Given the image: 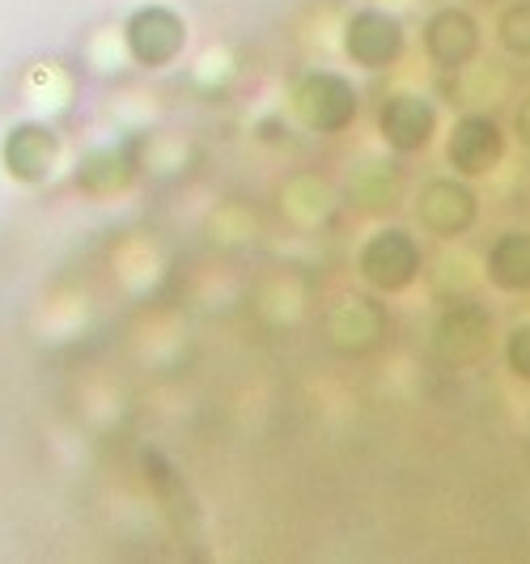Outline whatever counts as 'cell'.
Segmentation results:
<instances>
[{
    "label": "cell",
    "mask_w": 530,
    "mask_h": 564,
    "mask_svg": "<svg viewBox=\"0 0 530 564\" xmlns=\"http://www.w3.org/2000/svg\"><path fill=\"white\" fill-rule=\"evenodd\" d=\"M493 34L505 56L530 59V0H509L493 22Z\"/></svg>",
    "instance_id": "obj_15"
},
{
    "label": "cell",
    "mask_w": 530,
    "mask_h": 564,
    "mask_svg": "<svg viewBox=\"0 0 530 564\" xmlns=\"http://www.w3.org/2000/svg\"><path fill=\"white\" fill-rule=\"evenodd\" d=\"M137 174H140L137 149L119 141V144H98V149H89L82 162H77L73 183H77V192H85L89 199H115L137 183Z\"/></svg>",
    "instance_id": "obj_12"
},
{
    "label": "cell",
    "mask_w": 530,
    "mask_h": 564,
    "mask_svg": "<svg viewBox=\"0 0 530 564\" xmlns=\"http://www.w3.org/2000/svg\"><path fill=\"white\" fill-rule=\"evenodd\" d=\"M424 276V247L408 226H378L357 247V281L378 297H399Z\"/></svg>",
    "instance_id": "obj_3"
},
{
    "label": "cell",
    "mask_w": 530,
    "mask_h": 564,
    "mask_svg": "<svg viewBox=\"0 0 530 564\" xmlns=\"http://www.w3.org/2000/svg\"><path fill=\"white\" fill-rule=\"evenodd\" d=\"M60 158H64V141L43 119H18L0 141V166L22 187L47 183L60 170Z\"/></svg>",
    "instance_id": "obj_10"
},
{
    "label": "cell",
    "mask_w": 530,
    "mask_h": 564,
    "mask_svg": "<svg viewBox=\"0 0 530 564\" xmlns=\"http://www.w3.org/2000/svg\"><path fill=\"white\" fill-rule=\"evenodd\" d=\"M123 52L137 68H170L174 59L187 52V18L179 9H170L162 0H149L137 4L128 18H123Z\"/></svg>",
    "instance_id": "obj_5"
},
{
    "label": "cell",
    "mask_w": 530,
    "mask_h": 564,
    "mask_svg": "<svg viewBox=\"0 0 530 564\" xmlns=\"http://www.w3.org/2000/svg\"><path fill=\"white\" fill-rule=\"evenodd\" d=\"M298 192H314L318 196V208H306L302 213V204H280L293 221H302V226H318V221H327V213L335 208V196H332V187H318L314 178H298L293 187H289V196H298ZM306 204H314V199H306Z\"/></svg>",
    "instance_id": "obj_17"
},
{
    "label": "cell",
    "mask_w": 530,
    "mask_h": 564,
    "mask_svg": "<svg viewBox=\"0 0 530 564\" xmlns=\"http://www.w3.org/2000/svg\"><path fill=\"white\" fill-rule=\"evenodd\" d=\"M420 47H424V59L437 68V73H463L467 64L479 59L484 52V26L472 9L463 4H442L424 18V30H420Z\"/></svg>",
    "instance_id": "obj_9"
},
{
    "label": "cell",
    "mask_w": 530,
    "mask_h": 564,
    "mask_svg": "<svg viewBox=\"0 0 530 564\" xmlns=\"http://www.w3.org/2000/svg\"><path fill=\"white\" fill-rule=\"evenodd\" d=\"M442 132V111L429 94L420 89H394L378 107V141L391 149L394 158H417Z\"/></svg>",
    "instance_id": "obj_8"
},
{
    "label": "cell",
    "mask_w": 530,
    "mask_h": 564,
    "mask_svg": "<svg viewBox=\"0 0 530 564\" xmlns=\"http://www.w3.org/2000/svg\"><path fill=\"white\" fill-rule=\"evenodd\" d=\"M387 311H382V302H378V293L374 297H365V293H344V297H335L327 314H323V336L332 344L335 352H344V357H365V352H374L382 339H387Z\"/></svg>",
    "instance_id": "obj_11"
},
{
    "label": "cell",
    "mask_w": 530,
    "mask_h": 564,
    "mask_svg": "<svg viewBox=\"0 0 530 564\" xmlns=\"http://www.w3.org/2000/svg\"><path fill=\"white\" fill-rule=\"evenodd\" d=\"M493 344H497V314L479 297H450L429 327V352L454 373L484 366L493 357Z\"/></svg>",
    "instance_id": "obj_1"
},
{
    "label": "cell",
    "mask_w": 530,
    "mask_h": 564,
    "mask_svg": "<svg viewBox=\"0 0 530 564\" xmlns=\"http://www.w3.org/2000/svg\"><path fill=\"white\" fill-rule=\"evenodd\" d=\"M412 217L424 238L454 242L463 234H472L479 221V196H475L472 178L458 174H433L424 178L412 196Z\"/></svg>",
    "instance_id": "obj_4"
},
{
    "label": "cell",
    "mask_w": 530,
    "mask_h": 564,
    "mask_svg": "<svg viewBox=\"0 0 530 564\" xmlns=\"http://www.w3.org/2000/svg\"><path fill=\"white\" fill-rule=\"evenodd\" d=\"M348 196L353 204H361L369 213H391L394 204L403 199V170L387 162V158H361L353 174H348Z\"/></svg>",
    "instance_id": "obj_14"
},
{
    "label": "cell",
    "mask_w": 530,
    "mask_h": 564,
    "mask_svg": "<svg viewBox=\"0 0 530 564\" xmlns=\"http://www.w3.org/2000/svg\"><path fill=\"white\" fill-rule=\"evenodd\" d=\"M501 361L509 369V378L530 382V318H518L501 336Z\"/></svg>",
    "instance_id": "obj_16"
},
{
    "label": "cell",
    "mask_w": 530,
    "mask_h": 564,
    "mask_svg": "<svg viewBox=\"0 0 530 564\" xmlns=\"http://www.w3.org/2000/svg\"><path fill=\"white\" fill-rule=\"evenodd\" d=\"M484 281L505 297L530 293V229H501L484 251Z\"/></svg>",
    "instance_id": "obj_13"
},
{
    "label": "cell",
    "mask_w": 530,
    "mask_h": 564,
    "mask_svg": "<svg viewBox=\"0 0 530 564\" xmlns=\"http://www.w3.org/2000/svg\"><path fill=\"white\" fill-rule=\"evenodd\" d=\"M513 137L522 149H530V94L518 102V111H513Z\"/></svg>",
    "instance_id": "obj_18"
},
{
    "label": "cell",
    "mask_w": 530,
    "mask_h": 564,
    "mask_svg": "<svg viewBox=\"0 0 530 564\" xmlns=\"http://www.w3.org/2000/svg\"><path fill=\"white\" fill-rule=\"evenodd\" d=\"M289 111L314 137H344L361 115V89L335 68H310L289 85Z\"/></svg>",
    "instance_id": "obj_2"
},
{
    "label": "cell",
    "mask_w": 530,
    "mask_h": 564,
    "mask_svg": "<svg viewBox=\"0 0 530 564\" xmlns=\"http://www.w3.org/2000/svg\"><path fill=\"white\" fill-rule=\"evenodd\" d=\"M509 153V132L497 115L463 111L446 132V166L458 178H488L497 174Z\"/></svg>",
    "instance_id": "obj_7"
},
{
    "label": "cell",
    "mask_w": 530,
    "mask_h": 564,
    "mask_svg": "<svg viewBox=\"0 0 530 564\" xmlns=\"http://www.w3.org/2000/svg\"><path fill=\"white\" fill-rule=\"evenodd\" d=\"M339 47H344V59L353 68H365V73H387L394 68L403 52H408V26L403 18L391 13V9H378V4H365V9H353L348 22H344V34H339Z\"/></svg>",
    "instance_id": "obj_6"
}]
</instances>
